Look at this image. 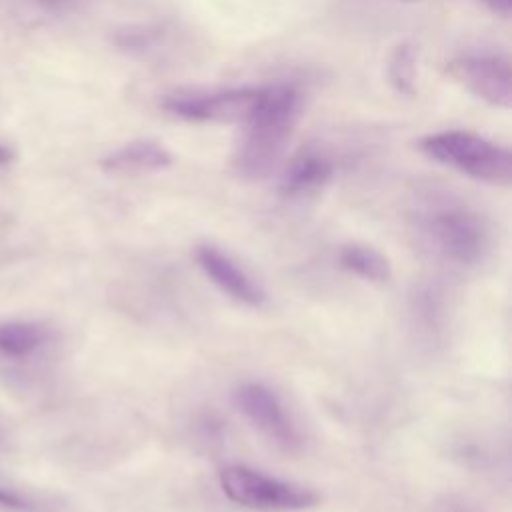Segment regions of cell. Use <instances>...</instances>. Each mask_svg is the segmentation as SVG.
<instances>
[{"instance_id": "cell-1", "label": "cell", "mask_w": 512, "mask_h": 512, "mask_svg": "<svg viewBox=\"0 0 512 512\" xmlns=\"http://www.w3.org/2000/svg\"><path fill=\"white\" fill-rule=\"evenodd\" d=\"M302 114V92L292 82L262 86L254 112L242 122V134L232 152V170L240 180L256 182L272 174L296 130Z\"/></svg>"}, {"instance_id": "cell-2", "label": "cell", "mask_w": 512, "mask_h": 512, "mask_svg": "<svg viewBox=\"0 0 512 512\" xmlns=\"http://www.w3.org/2000/svg\"><path fill=\"white\" fill-rule=\"evenodd\" d=\"M416 220L430 244L456 264H476L488 250L486 220L460 198L432 194L418 208Z\"/></svg>"}, {"instance_id": "cell-3", "label": "cell", "mask_w": 512, "mask_h": 512, "mask_svg": "<svg viewBox=\"0 0 512 512\" xmlns=\"http://www.w3.org/2000/svg\"><path fill=\"white\" fill-rule=\"evenodd\" d=\"M418 150L430 160L454 168L472 180L492 186H510L512 182L510 150L476 132H432L418 140Z\"/></svg>"}, {"instance_id": "cell-4", "label": "cell", "mask_w": 512, "mask_h": 512, "mask_svg": "<svg viewBox=\"0 0 512 512\" xmlns=\"http://www.w3.org/2000/svg\"><path fill=\"white\" fill-rule=\"evenodd\" d=\"M222 492L238 506L262 512H300L318 504V494L260 470L230 464L218 472Z\"/></svg>"}, {"instance_id": "cell-5", "label": "cell", "mask_w": 512, "mask_h": 512, "mask_svg": "<svg viewBox=\"0 0 512 512\" xmlns=\"http://www.w3.org/2000/svg\"><path fill=\"white\" fill-rule=\"evenodd\" d=\"M262 86H232L208 92H174L166 94L160 106L166 114L186 122L242 124L258 106Z\"/></svg>"}, {"instance_id": "cell-6", "label": "cell", "mask_w": 512, "mask_h": 512, "mask_svg": "<svg viewBox=\"0 0 512 512\" xmlns=\"http://www.w3.org/2000/svg\"><path fill=\"white\" fill-rule=\"evenodd\" d=\"M446 72L492 108L512 104V60L504 52H472L446 62Z\"/></svg>"}, {"instance_id": "cell-7", "label": "cell", "mask_w": 512, "mask_h": 512, "mask_svg": "<svg viewBox=\"0 0 512 512\" xmlns=\"http://www.w3.org/2000/svg\"><path fill=\"white\" fill-rule=\"evenodd\" d=\"M238 412L274 446L292 452L300 446V434L286 406L274 390L260 382H242L232 394Z\"/></svg>"}, {"instance_id": "cell-8", "label": "cell", "mask_w": 512, "mask_h": 512, "mask_svg": "<svg viewBox=\"0 0 512 512\" xmlns=\"http://www.w3.org/2000/svg\"><path fill=\"white\" fill-rule=\"evenodd\" d=\"M196 262L202 272L236 302L246 306H262L266 302L264 288L220 248L212 244L198 246Z\"/></svg>"}, {"instance_id": "cell-9", "label": "cell", "mask_w": 512, "mask_h": 512, "mask_svg": "<svg viewBox=\"0 0 512 512\" xmlns=\"http://www.w3.org/2000/svg\"><path fill=\"white\" fill-rule=\"evenodd\" d=\"M334 170V160L326 152L314 146L302 148L286 162L278 180V190L284 198L308 196L324 188L332 180Z\"/></svg>"}, {"instance_id": "cell-10", "label": "cell", "mask_w": 512, "mask_h": 512, "mask_svg": "<svg viewBox=\"0 0 512 512\" xmlns=\"http://www.w3.org/2000/svg\"><path fill=\"white\" fill-rule=\"evenodd\" d=\"M174 164L172 152L158 140L138 138L108 152L100 160V168L114 176H142L166 170Z\"/></svg>"}, {"instance_id": "cell-11", "label": "cell", "mask_w": 512, "mask_h": 512, "mask_svg": "<svg viewBox=\"0 0 512 512\" xmlns=\"http://www.w3.org/2000/svg\"><path fill=\"white\" fill-rule=\"evenodd\" d=\"M50 336V328L42 322H0V358L28 360L50 342Z\"/></svg>"}, {"instance_id": "cell-12", "label": "cell", "mask_w": 512, "mask_h": 512, "mask_svg": "<svg viewBox=\"0 0 512 512\" xmlns=\"http://www.w3.org/2000/svg\"><path fill=\"white\" fill-rule=\"evenodd\" d=\"M170 32L162 24H136L126 26L114 34V44L138 58L158 56L170 44Z\"/></svg>"}, {"instance_id": "cell-13", "label": "cell", "mask_w": 512, "mask_h": 512, "mask_svg": "<svg viewBox=\"0 0 512 512\" xmlns=\"http://www.w3.org/2000/svg\"><path fill=\"white\" fill-rule=\"evenodd\" d=\"M338 262L344 270L372 282H386L392 276L388 258L366 244H346L340 248Z\"/></svg>"}, {"instance_id": "cell-14", "label": "cell", "mask_w": 512, "mask_h": 512, "mask_svg": "<svg viewBox=\"0 0 512 512\" xmlns=\"http://www.w3.org/2000/svg\"><path fill=\"white\" fill-rule=\"evenodd\" d=\"M416 64L418 52L410 42H400L392 48L386 60V78L402 96L416 94Z\"/></svg>"}, {"instance_id": "cell-15", "label": "cell", "mask_w": 512, "mask_h": 512, "mask_svg": "<svg viewBox=\"0 0 512 512\" xmlns=\"http://www.w3.org/2000/svg\"><path fill=\"white\" fill-rule=\"evenodd\" d=\"M0 510L6 512H34L36 504L24 494L0 486Z\"/></svg>"}, {"instance_id": "cell-16", "label": "cell", "mask_w": 512, "mask_h": 512, "mask_svg": "<svg viewBox=\"0 0 512 512\" xmlns=\"http://www.w3.org/2000/svg\"><path fill=\"white\" fill-rule=\"evenodd\" d=\"M494 16L510 18L512 14V0H480Z\"/></svg>"}, {"instance_id": "cell-17", "label": "cell", "mask_w": 512, "mask_h": 512, "mask_svg": "<svg viewBox=\"0 0 512 512\" xmlns=\"http://www.w3.org/2000/svg\"><path fill=\"white\" fill-rule=\"evenodd\" d=\"M12 160V150L10 148H6V146H2L0 144V166H4V164H8Z\"/></svg>"}, {"instance_id": "cell-18", "label": "cell", "mask_w": 512, "mask_h": 512, "mask_svg": "<svg viewBox=\"0 0 512 512\" xmlns=\"http://www.w3.org/2000/svg\"><path fill=\"white\" fill-rule=\"evenodd\" d=\"M40 2H44L46 6H64V4H70L72 0H40Z\"/></svg>"}]
</instances>
